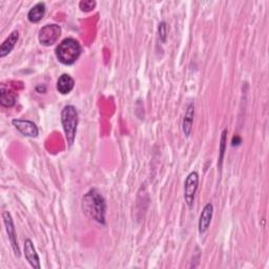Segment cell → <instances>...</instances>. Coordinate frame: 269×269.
Masks as SVG:
<instances>
[{"label":"cell","mask_w":269,"mask_h":269,"mask_svg":"<svg viewBox=\"0 0 269 269\" xmlns=\"http://www.w3.org/2000/svg\"><path fill=\"white\" fill-rule=\"evenodd\" d=\"M82 209L91 220L105 225L106 202L98 189L91 188L82 198Z\"/></svg>","instance_id":"obj_1"},{"label":"cell","mask_w":269,"mask_h":269,"mask_svg":"<svg viewBox=\"0 0 269 269\" xmlns=\"http://www.w3.org/2000/svg\"><path fill=\"white\" fill-rule=\"evenodd\" d=\"M56 56L59 61L64 65H72L78 60L81 55V46L74 38L63 39L56 47Z\"/></svg>","instance_id":"obj_2"},{"label":"cell","mask_w":269,"mask_h":269,"mask_svg":"<svg viewBox=\"0 0 269 269\" xmlns=\"http://www.w3.org/2000/svg\"><path fill=\"white\" fill-rule=\"evenodd\" d=\"M61 123L67 144L72 146L76 138L78 125V112L74 105H66L63 107L61 112Z\"/></svg>","instance_id":"obj_3"},{"label":"cell","mask_w":269,"mask_h":269,"mask_svg":"<svg viewBox=\"0 0 269 269\" xmlns=\"http://www.w3.org/2000/svg\"><path fill=\"white\" fill-rule=\"evenodd\" d=\"M61 35V28L58 24H46L41 28L38 34L40 45L45 46L53 45Z\"/></svg>","instance_id":"obj_4"},{"label":"cell","mask_w":269,"mask_h":269,"mask_svg":"<svg viewBox=\"0 0 269 269\" xmlns=\"http://www.w3.org/2000/svg\"><path fill=\"white\" fill-rule=\"evenodd\" d=\"M199 186V175L197 172H191L184 183V199L189 208L195 203V196Z\"/></svg>","instance_id":"obj_5"},{"label":"cell","mask_w":269,"mask_h":269,"mask_svg":"<svg viewBox=\"0 0 269 269\" xmlns=\"http://www.w3.org/2000/svg\"><path fill=\"white\" fill-rule=\"evenodd\" d=\"M2 219H3V223L5 226V230L7 232V237L8 240L11 242V245L13 248L14 254L17 258H20V248L18 245V241H17V234L15 230V226L13 222V218L11 214L8 212H3L2 213Z\"/></svg>","instance_id":"obj_6"},{"label":"cell","mask_w":269,"mask_h":269,"mask_svg":"<svg viewBox=\"0 0 269 269\" xmlns=\"http://www.w3.org/2000/svg\"><path fill=\"white\" fill-rule=\"evenodd\" d=\"M12 124L15 126L17 131L21 133L25 137L36 138L39 134L37 125L33 121L23 120V119H14L12 120Z\"/></svg>","instance_id":"obj_7"},{"label":"cell","mask_w":269,"mask_h":269,"mask_svg":"<svg viewBox=\"0 0 269 269\" xmlns=\"http://www.w3.org/2000/svg\"><path fill=\"white\" fill-rule=\"evenodd\" d=\"M213 215H214V205L212 203H207L204 206L203 210H202L200 219H199V233L200 234H203L208 230L209 225L210 223H212Z\"/></svg>","instance_id":"obj_8"},{"label":"cell","mask_w":269,"mask_h":269,"mask_svg":"<svg viewBox=\"0 0 269 269\" xmlns=\"http://www.w3.org/2000/svg\"><path fill=\"white\" fill-rule=\"evenodd\" d=\"M24 257L33 268L36 269L41 268L38 254L31 239H27L24 241Z\"/></svg>","instance_id":"obj_9"},{"label":"cell","mask_w":269,"mask_h":269,"mask_svg":"<svg viewBox=\"0 0 269 269\" xmlns=\"http://www.w3.org/2000/svg\"><path fill=\"white\" fill-rule=\"evenodd\" d=\"M19 39V33L18 31H13L10 36H8L3 42L2 45H0V58H4L10 54L13 48L15 47L17 41Z\"/></svg>","instance_id":"obj_10"},{"label":"cell","mask_w":269,"mask_h":269,"mask_svg":"<svg viewBox=\"0 0 269 269\" xmlns=\"http://www.w3.org/2000/svg\"><path fill=\"white\" fill-rule=\"evenodd\" d=\"M75 87V81L70 75L63 74L57 80V90L62 95L70 94Z\"/></svg>","instance_id":"obj_11"},{"label":"cell","mask_w":269,"mask_h":269,"mask_svg":"<svg viewBox=\"0 0 269 269\" xmlns=\"http://www.w3.org/2000/svg\"><path fill=\"white\" fill-rule=\"evenodd\" d=\"M193 116H195V105L190 103L186 108V112H185V116H184L183 123H182V129H183V133L185 134V137L190 136L192 123H193Z\"/></svg>","instance_id":"obj_12"},{"label":"cell","mask_w":269,"mask_h":269,"mask_svg":"<svg viewBox=\"0 0 269 269\" xmlns=\"http://www.w3.org/2000/svg\"><path fill=\"white\" fill-rule=\"evenodd\" d=\"M45 14V3L38 2L29 11L28 19L33 23H37L44 18Z\"/></svg>","instance_id":"obj_13"},{"label":"cell","mask_w":269,"mask_h":269,"mask_svg":"<svg viewBox=\"0 0 269 269\" xmlns=\"http://www.w3.org/2000/svg\"><path fill=\"white\" fill-rule=\"evenodd\" d=\"M16 103V96L12 91L1 88L0 90V104L4 107H12Z\"/></svg>","instance_id":"obj_14"},{"label":"cell","mask_w":269,"mask_h":269,"mask_svg":"<svg viewBox=\"0 0 269 269\" xmlns=\"http://www.w3.org/2000/svg\"><path fill=\"white\" fill-rule=\"evenodd\" d=\"M227 137V130H223L222 132V136H221V141H220V156H219V167H222V162H223V158L225 154V148H226V139Z\"/></svg>","instance_id":"obj_15"},{"label":"cell","mask_w":269,"mask_h":269,"mask_svg":"<svg viewBox=\"0 0 269 269\" xmlns=\"http://www.w3.org/2000/svg\"><path fill=\"white\" fill-rule=\"evenodd\" d=\"M97 2L94 0H82L79 2V7L82 12H90L95 8Z\"/></svg>","instance_id":"obj_16"},{"label":"cell","mask_w":269,"mask_h":269,"mask_svg":"<svg viewBox=\"0 0 269 269\" xmlns=\"http://www.w3.org/2000/svg\"><path fill=\"white\" fill-rule=\"evenodd\" d=\"M159 36H160V39H161L162 42L166 41L167 27H166V23L164 21H162L161 23L159 24Z\"/></svg>","instance_id":"obj_17"},{"label":"cell","mask_w":269,"mask_h":269,"mask_svg":"<svg viewBox=\"0 0 269 269\" xmlns=\"http://www.w3.org/2000/svg\"><path fill=\"white\" fill-rule=\"evenodd\" d=\"M242 143V140L239 136H235L232 138V146H238Z\"/></svg>","instance_id":"obj_18"}]
</instances>
